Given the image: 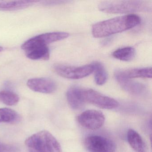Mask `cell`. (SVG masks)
<instances>
[{"label": "cell", "mask_w": 152, "mask_h": 152, "mask_svg": "<svg viewBox=\"0 0 152 152\" xmlns=\"http://www.w3.org/2000/svg\"><path fill=\"white\" fill-rule=\"evenodd\" d=\"M84 145L90 152H115V143L109 139L100 136H90L84 140Z\"/></svg>", "instance_id": "52a82bcc"}, {"label": "cell", "mask_w": 152, "mask_h": 152, "mask_svg": "<svg viewBox=\"0 0 152 152\" xmlns=\"http://www.w3.org/2000/svg\"><path fill=\"white\" fill-rule=\"evenodd\" d=\"M29 88L35 92L50 94L56 91L57 85L51 79L47 78H32L27 82Z\"/></svg>", "instance_id": "9c48e42d"}, {"label": "cell", "mask_w": 152, "mask_h": 152, "mask_svg": "<svg viewBox=\"0 0 152 152\" xmlns=\"http://www.w3.org/2000/svg\"><path fill=\"white\" fill-rule=\"evenodd\" d=\"M136 50L131 47H124L116 50L113 53V56L116 59L121 61H132L136 56Z\"/></svg>", "instance_id": "9a60e30c"}, {"label": "cell", "mask_w": 152, "mask_h": 152, "mask_svg": "<svg viewBox=\"0 0 152 152\" xmlns=\"http://www.w3.org/2000/svg\"><path fill=\"white\" fill-rule=\"evenodd\" d=\"M42 4L46 6H55V5H60L67 2L66 1H42Z\"/></svg>", "instance_id": "ffe728a7"}, {"label": "cell", "mask_w": 152, "mask_h": 152, "mask_svg": "<svg viewBox=\"0 0 152 152\" xmlns=\"http://www.w3.org/2000/svg\"><path fill=\"white\" fill-rule=\"evenodd\" d=\"M3 48L2 47H1L0 46V52H1V51H3Z\"/></svg>", "instance_id": "44dd1931"}, {"label": "cell", "mask_w": 152, "mask_h": 152, "mask_svg": "<svg viewBox=\"0 0 152 152\" xmlns=\"http://www.w3.org/2000/svg\"><path fill=\"white\" fill-rule=\"evenodd\" d=\"M140 22V18L133 14L101 21L92 26V35L96 38L107 37L132 29Z\"/></svg>", "instance_id": "6da1fadb"}, {"label": "cell", "mask_w": 152, "mask_h": 152, "mask_svg": "<svg viewBox=\"0 0 152 152\" xmlns=\"http://www.w3.org/2000/svg\"><path fill=\"white\" fill-rule=\"evenodd\" d=\"M98 8L99 10L104 13L126 14L151 11L152 4L143 1H108L100 2Z\"/></svg>", "instance_id": "7a4b0ae2"}, {"label": "cell", "mask_w": 152, "mask_h": 152, "mask_svg": "<svg viewBox=\"0 0 152 152\" xmlns=\"http://www.w3.org/2000/svg\"><path fill=\"white\" fill-rule=\"evenodd\" d=\"M17 113L8 108H0V123H13L18 120Z\"/></svg>", "instance_id": "d6986e66"}, {"label": "cell", "mask_w": 152, "mask_h": 152, "mask_svg": "<svg viewBox=\"0 0 152 152\" xmlns=\"http://www.w3.org/2000/svg\"><path fill=\"white\" fill-rule=\"evenodd\" d=\"M77 121L84 128L95 130L103 126L105 122V116L101 111L88 110L80 114L77 117Z\"/></svg>", "instance_id": "ba28073f"}, {"label": "cell", "mask_w": 152, "mask_h": 152, "mask_svg": "<svg viewBox=\"0 0 152 152\" xmlns=\"http://www.w3.org/2000/svg\"><path fill=\"white\" fill-rule=\"evenodd\" d=\"M152 72L151 67L118 70L115 72V76L129 79L137 78H151Z\"/></svg>", "instance_id": "30bf717a"}, {"label": "cell", "mask_w": 152, "mask_h": 152, "mask_svg": "<svg viewBox=\"0 0 152 152\" xmlns=\"http://www.w3.org/2000/svg\"><path fill=\"white\" fill-rule=\"evenodd\" d=\"M95 72V81L98 85H103L106 83L108 79V75L103 65L99 62H96L92 64Z\"/></svg>", "instance_id": "e0dca14e"}, {"label": "cell", "mask_w": 152, "mask_h": 152, "mask_svg": "<svg viewBox=\"0 0 152 152\" xmlns=\"http://www.w3.org/2000/svg\"><path fill=\"white\" fill-rule=\"evenodd\" d=\"M67 102L71 108L79 110L84 106V103L80 94V88L76 86L71 87L66 92Z\"/></svg>", "instance_id": "5bb4252c"}, {"label": "cell", "mask_w": 152, "mask_h": 152, "mask_svg": "<svg viewBox=\"0 0 152 152\" xmlns=\"http://www.w3.org/2000/svg\"><path fill=\"white\" fill-rule=\"evenodd\" d=\"M81 97L84 103H88L105 109L117 108L119 105L117 100L103 95L91 89L80 88Z\"/></svg>", "instance_id": "5b68a950"}, {"label": "cell", "mask_w": 152, "mask_h": 152, "mask_svg": "<svg viewBox=\"0 0 152 152\" xmlns=\"http://www.w3.org/2000/svg\"><path fill=\"white\" fill-rule=\"evenodd\" d=\"M115 77L122 88L130 94L141 95L145 91V86L140 83L133 81L131 79H126L120 76H115Z\"/></svg>", "instance_id": "8fae6325"}, {"label": "cell", "mask_w": 152, "mask_h": 152, "mask_svg": "<svg viewBox=\"0 0 152 152\" xmlns=\"http://www.w3.org/2000/svg\"><path fill=\"white\" fill-rule=\"evenodd\" d=\"M19 101L17 94L10 91H0V102L8 106L17 104Z\"/></svg>", "instance_id": "ac0fdd59"}, {"label": "cell", "mask_w": 152, "mask_h": 152, "mask_svg": "<svg viewBox=\"0 0 152 152\" xmlns=\"http://www.w3.org/2000/svg\"><path fill=\"white\" fill-rule=\"evenodd\" d=\"M39 1H0V11H15L27 8L39 2Z\"/></svg>", "instance_id": "7c38bea8"}, {"label": "cell", "mask_w": 152, "mask_h": 152, "mask_svg": "<svg viewBox=\"0 0 152 152\" xmlns=\"http://www.w3.org/2000/svg\"><path fill=\"white\" fill-rule=\"evenodd\" d=\"M30 152H61V147L56 139L48 131L42 130L25 140Z\"/></svg>", "instance_id": "3957f363"}, {"label": "cell", "mask_w": 152, "mask_h": 152, "mask_svg": "<svg viewBox=\"0 0 152 152\" xmlns=\"http://www.w3.org/2000/svg\"><path fill=\"white\" fill-rule=\"evenodd\" d=\"M21 48L29 59L33 60H48L50 56L48 45L43 43L38 36L33 37L24 42Z\"/></svg>", "instance_id": "277c9868"}, {"label": "cell", "mask_w": 152, "mask_h": 152, "mask_svg": "<svg viewBox=\"0 0 152 152\" xmlns=\"http://www.w3.org/2000/svg\"><path fill=\"white\" fill-rule=\"evenodd\" d=\"M127 140L132 149L136 152H148L142 137L137 132L130 129L127 132Z\"/></svg>", "instance_id": "4fadbf2b"}, {"label": "cell", "mask_w": 152, "mask_h": 152, "mask_svg": "<svg viewBox=\"0 0 152 152\" xmlns=\"http://www.w3.org/2000/svg\"><path fill=\"white\" fill-rule=\"evenodd\" d=\"M38 38L46 45L66 39L69 36L67 33L64 32H54L47 33L37 35Z\"/></svg>", "instance_id": "2e32d148"}, {"label": "cell", "mask_w": 152, "mask_h": 152, "mask_svg": "<svg viewBox=\"0 0 152 152\" xmlns=\"http://www.w3.org/2000/svg\"><path fill=\"white\" fill-rule=\"evenodd\" d=\"M54 71L59 76L72 80H79L85 78L93 72V64L81 66H72L56 64L53 66Z\"/></svg>", "instance_id": "8992f818"}]
</instances>
